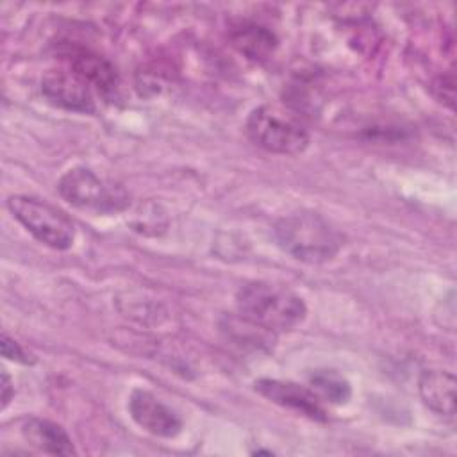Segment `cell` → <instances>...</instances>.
Segmentation results:
<instances>
[{
    "mask_svg": "<svg viewBox=\"0 0 457 457\" xmlns=\"http://www.w3.org/2000/svg\"><path fill=\"white\" fill-rule=\"evenodd\" d=\"M41 93L52 105L64 111L95 112L93 87L71 68L48 70L41 79Z\"/></svg>",
    "mask_w": 457,
    "mask_h": 457,
    "instance_id": "8992f818",
    "label": "cell"
},
{
    "mask_svg": "<svg viewBox=\"0 0 457 457\" xmlns=\"http://www.w3.org/2000/svg\"><path fill=\"white\" fill-rule=\"evenodd\" d=\"M7 209L43 245L55 250H66L71 246L75 239V227L71 220L48 202L34 196L14 195L7 198Z\"/></svg>",
    "mask_w": 457,
    "mask_h": 457,
    "instance_id": "5b68a950",
    "label": "cell"
},
{
    "mask_svg": "<svg viewBox=\"0 0 457 457\" xmlns=\"http://www.w3.org/2000/svg\"><path fill=\"white\" fill-rule=\"evenodd\" d=\"M130 418L146 432L159 437H175L182 430L180 416L155 395L134 389L129 398Z\"/></svg>",
    "mask_w": 457,
    "mask_h": 457,
    "instance_id": "52a82bcc",
    "label": "cell"
},
{
    "mask_svg": "<svg viewBox=\"0 0 457 457\" xmlns=\"http://www.w3.org/2000/svg\"><path fill=\"white\" fill-rule=\"evenodd\" d=\"M230 37H232V45L241 54H245L248 59H253V61L266 59L277 46L275 36L264 27L255 23H245L237 27Z\"/></svg>",
    "mask_w": 457,
    "mask_h": 457,
    "instance_id": "7c38bea8",
    "label": "cell"
},
{
    "mask_svg": "<svg viewBox=\"0 0 457 457\" xmlns=\"http://www.w3.org/2000/svg\"><path fill=\"white\" fill-rule=\"evenodd\" d=\"M0 386H2V409H5L9 405V402L12 400V396H14L12 380H11V377L7 375L5 370H2V382H0Z\"/></svg>",
    "mask_w": 457,
    "mask_h": 457,
    "instance_id": "9a60e30c",
    "label": "cell"
},
{
    "mask_svg": "<svg viewBox=\"0 0 457 457\" xmlns=\"http://www.w3.org/2000/svg\"><path fill=\"white\" fill-rule=\"evenodd\" d=\"M59 195L71 205L98 214H112L129 207L130 198L123 186L98 177L86 166L68 170L57 184Z\"/></svg>",
    "mask_w": 457,
    "mask_h": 457,
    "instance_id": "277c9868",
    "label": "cell"
},
{
    "mask_svg": "<svg viewBox=\"0 0 457 457\" xmlns=\"http://www.w3.org/2000/svg\"><path fill=\"white\" fill-rule=\"evenodd\" d=\"M423 403L439 416L455 414V377L443 370H425L418 380Z\"/></svg>",
    "mask_w": 457,
    "mask_h": 457,
    "instance_id": "9c48e42d",
    "label": "cell"
},
{
    "mask_svg": "<svg viewBox=\"0 0 457 457\" xmlns=\"http://www.w3.org/2000/svg\"><path fill=\"white\" fill-rule=\"evenodd\" d=\"M253 387L259 395L280 407H287L316 421L327 420V412L320 403V398L314 395V391L300 384L277 378H259L255 380Z\"/></svg>",
    "mask_w": 457,
    "mask_h": 457,
    "instance_id": "ba28073f",
    "label": "cell"
},
{
    "mask_svg": "<svg viewBox=\"0 0 457 457\" xmlns=\"http://www.w3.org/2000/svg\"><path fill=\"white\" fill-rule=\"evenodd\" d=\"M246 134L253 145L278 155L302 154L309 145V130L302 118L271 104L259 105L248 114Z\"/></svg>",
    "mask_w": 457,
    "mask_h": 457,
    "instance_id": "3957f363",
    "label": "cell"
},
{
    "mask_svg": "<svg viewBox=\"0 0 457 457\" xmlns=\"http://www.w3.org/2000/svg\"><path fill=\"white\" fill-rule=\"evenodd\" d=\"M278 246L307 264H323L337 255L345 245L343 234L320 212L298 211L275 223Z\"/></svg>",
    "mask_w": 457,
    "mask_h": 457,
    "instance_id": "6da1fadb",
    "label": "cell"
},
{
    "mask_svg": "<svg viewBox=\"0 0 457 457\" xmlns=\"http://www.w3.org/2000/svg\"><path fill=\"white\" fill-rule=\"evenodd\" d=\"M21 434L25 441H29L34 448L45 453H52V455L75 453V448L68 432L61 425L50 420L29 418L21 427Z\"/></svg>",
    "mask_w": 457,
    "mask_h": 457,
    "instance_id": "8fae6325",
    "label": "cell"
},
{
    "mask_svg": "<svg viewBox=\"0 0 457 457\" xmlns=\"http://www.w3.org/2000/svg\"><path fill=\"white\" fill-rule=\"evenodd\" d=\"M70 68L102 95H111L118 89V73L114 66L95 52L82 48L73 50L70 54Z\"/></svg>",
    "mask_w": 457,
    "mask_h": 457,
    "instance_id": "30bf717a",
    "label": "cell"
},
{
    "mask_svg": "<svg viewBox=\"0 0 457 457\" xmlns=\"http://www.w3.org/2000/svg\"><path fill=\"white\" fill-rule=\"evenodd\" d=\"M2 355L9 361H16V362H21V364H32L34 359L30 353H27L20 343H16L12 337H9L5 332L2 334Z\"/></svg>",
    "mask_w": 457,
    "mask_h": 457,
    "instance_id": "5bb4252c",
    "label": "cell"
},
{
    "mask_svg": "<svg viewBox=\"0 0 457 457\" xmlns=\"http://www.w3.org/2000/svg\"><path fill=\"white\" fill-rule=\"evenodd\" d=\"M309 384L330 403L341 405L346 403L352 396L350 382L336 370H314L309 375Z\"/></svg>",
    "mask_w": 457,
    "mask_h": 457,
    "instance_id": "4fadbf2b",
    "label": "cell"
},
{
    "mask_svg": "<svg viewBox=\"0 0 457 457\" xmlns=\"http://www.w3.org/2000/svg\"><path fill=\"white\" fill-rule=\"evenodd\" d=\"M236 305L241 318L268 332L293 330L307 314L303 300L295 291L264 280L241 286L236 295Z\"/></svg>",
    "mask_w": 457,
    "mask_h": 457,
    "instance_id": "7a4b0ae2",
    "label": "cell"
}]
</instances>
